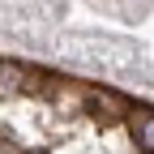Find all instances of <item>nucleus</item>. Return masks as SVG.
<instances>
[{"label":"nucleus","mask_w":154,"mask_h":154,"mask_svg":"<svg viewBox=\"0 0 154 154\" xmlns=\"http://www.w3.org/2000/svg\"><path fill=\"white\" fill-rule=\"evenodd\" d=\"M86 107H90V116L99 124H116V120H124V116L133 111L116 90H86Z\"/></svg>","instance_id":"f257e3e1"},{"label":"nucleus","mask_w":154,"mask_h":154,"mask_svg":"<svg viewBox=\"0 0 154 154\" xmlns=\"http://www.w3.org/2000/svg\"><path fill=\"white\" fill-rule=\"evenodd\" d=\"M13 90H34V73L26 64L0 60V94H13Z\"/></svg>","instance_id":"f03ea898"},{"label":"nucleus","mask_w":154,"mask_h":154,"mask_svg":"<svg viewBox=\"0 0 154 154\" xmlns=\"http://www.w3.org/2000/svg\"><path fill=\"white\" fill-rule=\"evenodd\" d=\"M128 124H133V141H137L146 154H154V111H146V107L128 111Z\"/></svg>","instance_id":"7ed1b4c3"},{"label":"nucleus","mask_w":154,"mask_h":154,"mask_svg":"<svg viewBox=\"0 0 154 154\" xmlns=\"http://www.w3.org/2000/svg\"><path fill=\"white\" fill-rule=\"evenodd\" d=\"M0 154H22V150H17L13 141H0Z\"/></svg>","instance_id":"20e7f679"},{"label":"nucleus","mask_w":154,"mask_h":154,"mask_svg":"<svg viewBox=\"0 0 154 154\" xmlns=\"http://www.w3.org/2000/svg\"><path fill=\"white\" fill-rule=\"evenodd\" d=\"M22 154H47V150H22Z\"/></svg>","instance_id":"39448f33"}]
</instances>
